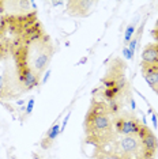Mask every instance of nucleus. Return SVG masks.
I'll return each mask as SVG.
<instances>
[{
  "label": "nucleus",
  "instance_id": "nucleus-1",
  "mask_svg": "<svg viewBox=\"0 0 158 159\" xmlns=\"http://www.w3.org/2000/svg\"><path fill=\"white\" fill-rule=\"evenodd\" d=\"M114 117L116 114L110 110L108 102L93 99L85 118L86 143L93 144L97 148L112 144L117 137L113 126Z\"/></svg>",
  "mask_w": 158,
  "mask_h": 159
},
{
  "label": "nucleus",
  "instance_id": "nucleus-2",
  "mask_svg": "<svg viewBox=\"0 0 158 159\" xmlns=\"http://www.w3.org/2000/svg\"><path fill=\"white\" fill-rule=\"evenodd\" d=\"M53 52L55 48L51 38L44 33L35 39L22 42L12 52V59L15 67H26L41 76L51 63Z\"/></svg>",
  "mask_w": 158,
  "mask_h": 159
},
{
  "label": "nucleus",
  "instance_id": "nucleus-3",
  "mask_svg": "<svg viewBox=\"0 0 158 159\" xmlns=\"http://www.w3.org/2000/svg\"><path fill=\"white\" fill-rule=\"evenodd\" d=\"M108 154L113 159H153L145 150L139 136H117Z\"/></svg>",
  "mask_w": 158,
  "mask_h": 159
},
{
  "label": "nucleus",
  "instance_id": "nucleus-4",
  "mask_svg": "<svg viewBox=\"0 0 158 159\" xmlns=\"http://www.w3.org/2000/svg\"><path fill=\"white\" fill-rule=\"evenodd\" d=\"M143 125H145V122L136 118L134 114L121 110L116 114L113 122L117 136H138Z\"/></svg>",
  "mask_w": 158,
  "mask_h": 159
},
{
  "label": "nucleus",
  "instance_id": "nucleus-5",
  "mask_svg": "<svg viewBox=\"0 0 158 159\" xmlns=\"http://www.w3.org/2000/svg\"><path fill=\"white\" fill-rule=\"evenodd\" d=\"M97 4L90 0H71L67 3V14L72 16H89L93 11V7Z\"/></svg>",
  "mask_w": 158,
  "mask_h": 159
},
{
  "label": "nucleus",
  "instance_id": "nucleus-6",
  "mask_svg": "<svg viewBox=\"0 0 158 159\" xmlns=\"http://www.w3.org/2000/svg\"><path fill=\"white\" fill-rule=\"evenodd\" d=\"M138 136L141 137L142 144H143V147H145V150L147 151V154H149L151 158L156 157V154L158 151V139H157V136L147 128L146 124L142 126V129H141V132L138 133Z\"/></svg>",
  "mask_w": 158,
  "mask_h": 159
},
{
  "label": "nucleus",
  "instance_id": "nucleus-7",
  "mask_svg": "<svg viewBox=\"0 0 158 159\" xmlns=\"http://www.w3.org/2000/svg\"><path fill=\"white\" fill-rule=\"evenodd\" d=\"M142 75L147 84L158 94V64L157 66H145V64H142Z\"/></svg>",
  "mask_w": 158,
  "mask_h": 159
},
{
  "label": "nucleus",
  "instance_id": "nucleus-8",
  "mask_svg": "<svg viewBox=\"0 0 158 159\" xmlns=\"http://www.w3.org/2000/svg\"><path fill=\"white\" fill-rule=\"evenodd\" d=\"M142 64L145 66H157L158 64V42L145 46L142 52Z\"/></svg>",
  "mask_w": 158,
  "mask_h": 159
},
{
  "label": "nucleus",
  "instance_id": "nucleus-9",
  "mask_svg": "<svg viewBox=\"0 0 158 159\" xmlns=\"http://www.w3.org/2000/svg\"><path fill=\"white\" fill-rule=\"evenodd\" d=\"M136 33V22H132L127 26V29H125V33H124V44L128 45V42L132 39V37L135 35Z\"/></svg>",
  "mask_w": 158,
  "mask_h": 159
},
{
  "label": "nucleus",
  "instance_id": "nucleus-10",
  "mask_svg": "<svg viewBox=\"0 0 158 159\" xmlns=\"http://www.w3.org/2000/svg\"><path fill=\"white\" fill-rule=\"evenodd\" d=\"M59 135H60V125L56 122V124H53V125L51 126V129H48V132H46V136H45V137H48L49 140L55 142Z\"/></svg>",
  "mask_w": 158,
  "mask_h": 159
},
{
  "label": "nucleus",
  "instance_id": "nucleus-11",
  "mask_svg": "<svg viewBox=\"0 0 158 159\" xmlns=\"http://www.w3.org/2000/svg\"><path fill=\"white\" fill-rule=\"evenodd\" d=\"M139 39H141V30L138 31V35H134L131 41L128 42V49H130L131 52L134 53V55H135V50H136V48H138V42H139Z\"/></svg>",
  "mask_w": 158,
  "mask_h": 159
},
{
  "label": "nucleus",
  "instance_id": "nucleus-12",
  "mask_svg": "<svg viewBox=\"0 0 158 159\" xmlns=\"http://www.w3.org/2000/svg\"><path fill=\"white\" fill-rule=\"evenodd\" d=\"M52 144H53L52 140H49L48 137H44V139H42V142H41V147L44 148V150H48V148L52 147Z\"/></svg>",
  "mask_w": 158,
  "mask_h": 159
},
{
  "label": "nucleus",
  "instance_id": "nucleus-13",
  "mask_svg": "<svg viewBox=\"0 0 158 159\" xmlns=\"http://www.w3.org/2000/svg\"><path fill=\"white\" fill-rule=\"evenodd\" d=\"M123 56H124L127 60H132V59H134V53H132L131 50L128 49V46L123 48Z\"/></svg>",
  "mask_w": 158,
  "mask_h": 159
},
{
  "label": "nucleus",
  "instance_id": "nucleus-14",
  "mask_svg": "<svg viewBox=\"0 0 158 159\" xmlns=\"http://www.w3.org/2000/svg\"><path fill=\"white\" fill-rule=\"evenodd\" d=\"M33 107H34V99L31 98V99L27 102V106H26V114H30V113H31V110H33Z\"/></svg>",
  "mask_w": 158,
  "mask_h": 159
},
{
  "label": "nucleus",
  "instance_id": "nucleus-15",
  "mask_svg": "<svg viewBox=\"0 0 158 159\" xmlns=\"http://www.w3.org/2000/svg\"><path fill=\"white\" fill-rule=\"evenodd\" d=\"M49 76H51V70H48V71H46V74L44 75V78H42V84H45V83L46 82H48V79H49Z\"/></svg>",
  "mask_w": 158,
  "mask_h": 159
},
{
  "label": "nucleus",
  "instance_id": "nucleus-16",
  "mask_svg": "<svg viewBox=\"0 0 158 159\" xmlns=\"http://www.w3.org/2000/svg\"><path fill=\"white\" fill-rule=\"evenodd\" d=\"M151 35H153V37H154V38H156L157 41H158V22H157V25H156V27L153 29V31H151Z\"/></svg>",
  "mask_w": 158,
  "mask_h": 159
},
{
  "label": "nucleus",
  "instance_id": "nucleus-17",
  "mask_svg": "<svg viewBox=\"0 0 158 159\" xmlns=\"http://www.w3.org/2000/svg\"><path fill=\"white\" fill-rule=\"evenodd\" d=\"M68 118H70V113H68L66 116V118H64V121H63V125H62V128H60V132H63L64 129H66V125H67V122H68Z\"/></svg>",
  "mask_w": 158,
  "mask_h": 159
},
{
  "label": "nucleus",
  "instance_id": "nucleus-18",
  "mask_svg": "<svg viewBox=\"0 0 158 159\" xmlns=\"http://www.w3.org/2000/svg\"><path fill=\"white\" fill-rule=\"evenodd\" d=\"M3 89H4V76H2V75H0V94H2Z\"/></svg>",
  "mask_w": 158,
  "mask_h": 159
},
{
  "label": "nucleus",
  "instance_id": "nucleus-19",
  "mask_svg": "<svg viewBox=\"0 0 158 159\" xmlns=\"http://www.w3.org/2000/svg\"><path fill=\"white\" fill-rule=\"evenodd\" d=\"M153 125H154V128L157 129V126H158V120H157V116H156V114H153Z\"/></svg>",
  "mask_w": 158,
  "mask_h": 159
},
{
  "label": "nucleus",
  "instance_id": "nucleus-20",
  "mask_svg": "<svg viewBox=\"0 0 158 159\" xmlns=\"http://www.w3.org/2000/svg\"><path fill=\"white\" fill-rule=\"evenodd\" d=\"M63 2H52V6H62Z\"/></svg>",
  "mask_w": 158,
  "mask_h": 159
},
{
  "label": "nucleus",
  "instance_id": "nucleus-21",
  "mask_svg": "<svg viewBox=\"0 0 158 159\" xmlns=\"http://www.w3.org/2000/svg\"><path fill=\"white\" fill-rule=\"evenodd\" d=\"M131 106H132V109H135V107H136V103H135L134 99H131Z\"/></svg>",
  "mask_w": 158,
  "mask_h": 159
},
{
  "label": "nucleus",
  "instance_id": "nucleus-22",
  "mask_svg": "<svg viewBox=\"0 0 158 159\" xmlns=\"http://www.w3.org/2000/svg\"><path fill=\"white\" fill-rule=\"evenodd\" d=\"M16 103H18V105H25V101H23V99H18Z\"/></svg>",
  "mask_w": 158,
  "mask_h": 159
},
{
  "label": "nucleus",
  "instance_id": "nucleus-23",
  "mask_svg": "<svg viewBox=\"0 0 158 159\" xmlns=\"http://www.w3.org/2000/svg\"><path fill=\"white\" fill-rule=\"evenodd\" d=\"M86 60H87V59H86V57H83V59L79 61V64H83V63H86Z\"/></svg>",
  "mask_w": 158,
  "mask_h": 159
},
{
  "label": "nucleus",
  "instance_id": "nucleus-24",
  "mask_svg": "<svg viewBox=\"0 0 158 159\" xmlns=\"http://www.w3.org/2000/svg\"><path fill=\"white\" fill-rule=\"evenodd\" d=\"M33 159H41V158H40L38 155H35V154H34V155H33Z\"/></svg>",
  "mask_w": 158,
  "mask_h": 159
},
{
  "label": "nucleus",
  "instance_id": "nucleus-25",
  "mask_svg": "<svg viewBox=\"0 0 158 159\" xmlns=\"http://www.w3.org/2000/svg\"><path fill=\"white\" fill-rule=\"evenodd\" d=\"M2 60H3V57H2V56H0V61H2Z\"/></svg>",
  "mask_w": 158,
  "mask_h": 159
}]
</instances>
